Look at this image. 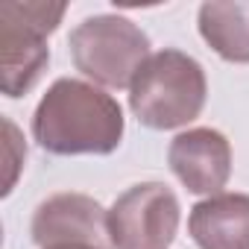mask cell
Listing matches in <instances>:
<instances>
[{
	"label": "cell",
	"instance_id": "cell-1",
	"mask_svg": "<svg viewBox=\"0 0 249 249\" xmlns=\"http://www.w3.org/2000/svg\"><path fill=\"white\" fill-rule=\"evenodd\" d=\"M123 108L103 88L62 76L38 100L33 138L53 156H108L123 141Z\"/></svg>",
	"mask_w": 249,
	"mask_h": 249
},
{
	"label": "cell",
	"instance_id": "cell-2",
	"mask_svg": "<svg viewBox=\"0 0 249 249\" xmlns=\"http://www.w3.org/2000/svg\"><path fill=\"white\" fill-rule=\"evenodd\" d=\"M205 97L202 65L173 47L153 53L129 85V108L150 129H179L196 120Z\"/></svg>",
	"mask_w": 249,
	"mask_h": 249
},
{
	"label": "cell",
	"instance_id": "cell-3",
	"mask_svg": "<svg viewBox=\"0 0 249 249\" xmlns=\"http://www.w3.org/2000/svg\"><path fill=\"white\" fill-rule=\"evenodd\" d=\"M68 6L47 0L0 3V88L6 97H24L50 62L47 36L56 33Z\"/></svg>",
	"mask_w": 249,
	"mask_h": 249
},
{
	"label": "cell",
	"instance_id": "cell-4",
	"mask_svg": "<svg viewBox=\"0 0 249 249\" xmlns=\"http://www.w3.org/2000/svg\"><path fill=\"white\" fill-rule=\"evenodd\" d=\"M68 47L76 71L106 88L132 85L135 73L150 59L147 33L123 15L85 18L71 33Z\"/></svg>",
	"mask_w": 249,
	"mask_h": 249
},
{
	"label": "cell",
	"instance_id": "cell-5",
	"mask_svg": "<svg viewBox=\"0 0 249 249\" xmlns=\"http://www.w3.org/2000/svg\"><path fill=\"white\" fill-rule=\"evenodd\" d=\"M179 199L164 182H141L123 191L108 208L114 249H167L179 229Z\"/></svg>",
	"mask_w": 249,
	"mask_h": 249
},
{
	"label": "cell",
	"instance_id": "cell-6",
	"mask_svg": "<svg viewBox=\"0 0 249 249\" xmlns=\"http://www.w3.org/2000/svg\"><path fill=\"white\" fill-rule=\"evenodd\" d=\"M33 243L38 249L79 243L91 249H114L108 234V211L88 194H53L47 196L30 226Z\"/></svg>",
	"mask_w": 249,
	"mask_h": 249
},
{
	"label": "cell",
	"instance_id": "cell-7",
	"mask_svg": "<svg viewBox=\"0 0 249 249\" xmlns=\"http://www.w3.org/2000/svg\"><path fill=\"white\" fill-rule=\"evenodd\" d=\"M167 164L191 194H220L231 176V147L223 132L196 126L170 141Z\"/></svg>",
	"mask_w": 249,
	"mask_h": 249
},
{
	"label": "cell",
	"instance_id": "cell-8",
	"mask_svg": "<svg viewBox=\"0 0 249 249\" xmlns=\"http://www.w3.org/2000/svg\"><path fill=\"white\" fill-rule=\"evenodd\" d=\"M199 249H249V194H214L188 214Z\"/></svg>",
	"mask_w": 249,
	"mask_h": 249
},
{
	"label": "cell",
	"instance_id": "cell-9",
	"mask_svg": "<svg viewBox=\"0 0 249 249\" xmlns=\"http://www.w3.org/2000/svg\"><path fill=\"white\" fill-rule=\"evenodd\" d=\"M199 36L226 62H249V0H211L199 6Z\"/></svg>",
	"mask_w": 249,
	"mask_h": 249
},
{
	"label": "cell",
	"instance_id": "cell-10",
	"mask_svg": "<svg viewBox=\"0 0 249 249\" xmlns=\"http://www.w3.org/2000/svg\"><path fill=\"white\" fill-rule=\"evenodd\" d=\"M47 249H91V246H79V243H62V246H47Z\"/></svg>",
	"mask_w": 249,
	"mask_h": 249
}]
</instances>
